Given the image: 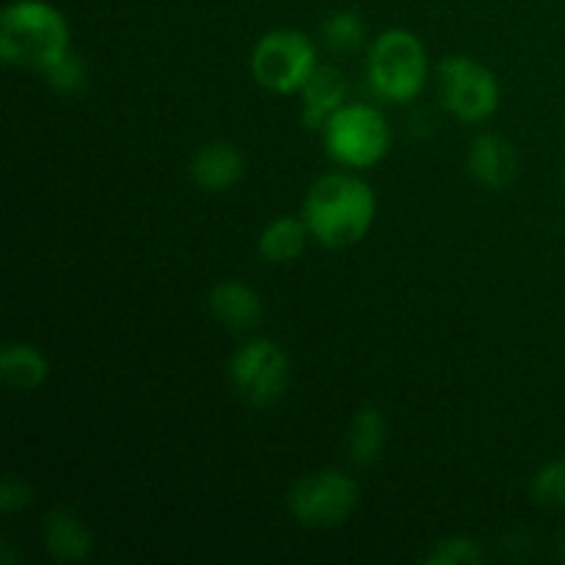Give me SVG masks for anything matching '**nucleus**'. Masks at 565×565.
Segmentation results:
<instances>
[{
	"mask_svg": "<svg viewBox=\"0 0 565 565\" xmlns=\"http://www.w3.org/2000/svg\"><path fill=\"white\" fill-rule=\"evenodd\" d=\"M379 199L356 171H329L312 182L301 204L312 241L326 248H351L373 230Z\"/></svg>",
	"mask_w": 565,
	"mask_h": 565,
	"instance_id": "f257e3e1",
	"label": "nucleus"
},
{
	"mask_svg": "<svg viewBox=\"0 0 565 565\" xmlns=\"http://www.w3.org/2000/svg\"><path fill=\"white\" fill-rule=\"evenodd\" d=\"M72 50L64 11L47 0H11L0 14V61L14 70L47 72Z\"/></svg>",
	"mask_w": 565,
	"mask_h": 565,
	"instance_id": "f03ea898",
	"label": "nucleus"
},
{
	"mask_svg": "<svg viewBox=\"0 0 565 565\" xmlns=\"http://www.w3.org/2000/svg\"><path fill=\"white\" fill-rule=\"evenodd\" d=\"M430 61L423 39L408 28H386L367 44L370 92L384 103H412L428 83Z\"/></svg>",
	"mask_w": 565,
	"mask_h": 565,
	"instance_id": "7ed1b4c3",
	"label": "nucleus"
},
{
	"mask_svg": "<svg viewBox=\"0 0 565 565\" xmlns=\"http://www.w3.org/2000/svg\"><path fill=\"white\" fill-rule=\"evenodd\" d=\"M326 154L337 166L367 171L384 163L392 149V125L384 110L367 103H345L320 130Z\"/></svg>",
	"mask_w": 565,
	"mask_h": 565,
	"instance_id": "20e7f679",
	"label": "nucleus"
},
{
	"mask_svg": "<svg viewBox=\"0 0 565 565\" xmlns=\"http://www.w3.org/2000/svg\"><path fill=\"white\" fill-rule=\"evenodd\" d=\"M318 64V44L298 28L263 33L248 58L254 81L270 94H298Z\"/></svg>",
	"mask_w": 565,
	"mask_h": 565,
	"instance_id": "39448f33",
	"label": "nucleus"
},
{
	"mask_svg": "<svg viewBox=\"0 0 565 565\" xmlns=\"http://www.w3.org/2000/svg\"><path fill=\"white\" fill-rule=\"evenodd\" d=\"M287 508L301 527H342L359 508V486L342 469H315L290 486Z\"/></svg>",
	"mask_w": 565,
	"mask_h": 565,
	"instance_id": "423d86ee",
	"label": "nucleus"
},
{
	"mask_svg": "<svg viewBox=\"0 0 565 565\" xmlns=\"http://www.w3.org/2000/svg\"><path fill=\"white\" fill-rule=\"evenodd\" d=\"M290 356L268 337L248 340L230 359V381L235 395L254 408H270L290 390Z\"/></svg>",
	"mask_w": 565,
	"mask_h": 565,
	"instance_id": "0eeeda50",
	"label": "nucleus"
},
{
	"mask_svg": "<svg viewBox=\"0 0 565 565\" xmlns=\"http://www.w3.org/2000/svg\"><path fill=\"white\" fill-rule=\"evenodd\" d=\"M439 94L447 114L463 125H480L500 108V81L472 55H447L439 64Z\"/></svg>",
	"mask_w": 565,
	"mask_h": 565,
	"instance_id": "6e6552de",
	"label": "nucleus"
},
{
	"mask_svg": "<svg viewBox=\"0 0 565 565\" xmlns=\"http://www.w3.org/2000/svg\"><path fill=\"white\" fill-rule=\"evenodd\" d=\"M467 171L478 185L489 188V191H502L516 180L519 154L508 138L497 136V132H480L469 143Z\"/></svg>",
	"mask_w": 565,
	"mask_h": 565,
	"instance_id": "1a4fd4ad",
	"label": "nucleus"
},
{
	"mask_svg": "<svg viewBox=\"0 0 565 565\" xmlns=\"http://www.w3.org/2000/svg\"><path fill=\"white\" fill-rule=\"evenodd\" d=\"M193 185L207 193H226L246 174V158L230 141H210L193 152L188 163Z\"/></svg>",
	"mask_w": 565,
	"mask_h": 565,
	"instance_id": "9d476101",
	"label": "nucleus"
},
{
	"mask_svg": "<svg viewBox=\"0 0 565 565\" xmlns=\"http://www.w3.org/2000/svg\"><path fill=\"white\" fill-rule=\"evenodd\" d=\"M348 77L340 66L318 64L303 88L298 92L301 97V121L309 130H323L326 121L348 103Z\"/></svg>",
	"mask_w": 565,
	"mask_h": 565,
	"instance_id": "9b49d317",
	"label": "nucleus"
},
{
	"mask_svg": "<svg viewBox=\"0 0 565 565\" xmlns=\"http://www.w3.org/2000/svg\"><path fill=\"white\" fill-rule=\"evenodd\" d=\"M207 309L221 326L232 331H248L263 320V296L241 279H224L210 290Z\"/></svg>",
	"mask_w": 565,
	"mask_h": 565,
	"instance_id": "f8f14e48",
	"label": "nucleus"
},
{
	"mask_svg": "<svg viewBox=\"0 0 565 565\" xmlns=\"http://www.w3.org/2000/svg\"><path fill=\"white\" fill-rule=\"evenodd\" d=\"M44 546L58 563H81L92 555L94 535L81 516L70 508H55L47 513L42 527Z\"/></svg>",
	"mask_w": 565,
	"mask_h": 565,
	"instance_id": "ddd939ff",
	"label": "nucleus"
},
{
	"mask_svg": "<svg viewBox=\"0 0 565 565\" xmlns=\"http://www.w3.org/2000/svg\"><path fill=\"white\" fill-rule=\"evenodd\" d=\"M312 232H309L303 215H279L268 221L257 237V252L265 263L287 265L296 263L307 252Z\"/></svg>",
	"mask_w": 565,
	"mask_h": 565,
	"instance_id": "4468645a",
	"label": "nucleus"
},
{
	"mask_svg": "<svg viewBox=\"0 0 565 565\" xmlns=\"http://www.w3.org/2000/svg\"><path fill=\"white\" fill-rule=\"evenodd\" d=\"M390 439V423L384 412L375 406H364L353 414L345 434V456L353 467H373L384 452Z\"/></svg>",
	"mask_w": 565,
	"mask_h": 565,
	"instance_id": "2eb2a0df",
	"label": "nucleus"
},
{
	"mask_svg": "<svg viewBox=\"0 0 565 565\" xmlns=\"http://www.w3.org/2000/svg\"><path fill=\"white\" fill-rule=\"evenodd\" d=\"M0 379L14 392H36L50 379V359L28 342H9L0 351Z\"/></svg>",
	"mask_w": 565,
	"mask_h": 565,
	"instance_id": "dca6fc26",
	"label": "nucleus"
},
{
	"mask_svg": "<svg viewBox=\"0 0 565 565\" xmlns=\"http://www.w3.org/2000/svg\"><path fill=\"white\" fill-rule=\"evenodd\" d=\"M320 42L334 55L356 53L367 44V22L353 9L331 11L320 25Z\"/></svg>",
	"mask_w": 565,
	"mask_h": 565,
	"instance_id": "f3484780",
	"label": "nucleus"
},
{
	"mask_svg": "<svg viewBox=\"0 0 565 565\" xmlns=\"http://www.w3.org/2000/svg\"><path fill=\"white\" fill-rule=\"evenodd\" d=\"M530 497L535 505L550 508V511H563L565 508V458H552L530 483Z\"/></svg>",
	"mask_w": 565,
	"mask_h": 565,
	"instance_id": "a211bd4d",
	"label": "nucleus"
},
{
	"mask_svg": "<svg viewBox=\"0 0 565 565\" xmlns=\"http://www.w3.org/2000/svg\"><path fill=\"white\" fill-rule=\"evenodd\" d=\"M42 75L53 92L66 94V97H70V94H81L83 88L88 86V66L86 61L81 58V53H75V50L61 55L47 72H42Z\"/></svg>",
	"mask_w": 565,
	"mask_h": 565,
	"instance_id": "6ab92c4d",
	"label": "nucleus"
},
{
	"mask_svg": "<svg viewBox=\"0 0 565 565\" xmlns=\"http://www.w3.org/2000/svg\"><path fill=\"white\" fill-rule=\"evenodd\" d=\"M483 561V550L469 535H450V539L439 541L425 557L428 565H478Z\"/></svg>",
	"mask_w": 565,
	"mask_h": 565,
	"instance_id": "aec40b11",
	"label": "nucleus"
},
{
	"mask_svg": "<svg viewBox=\"0 0 565 565\" xmlns=\"http://www.w3.org/2000/svg\"><path fill=\"white\" fill-rule=\"evenodd\" d=\"M33 500H36V494H33V489L28 480L6 478L3 486H0V511H3L6 516L28 511V508L33 505Z\"/></svg>",
	"mask_w": 565,
	"mask_h": 565,
	"instance_id": "412c9836",
	"label": "nucleus"
},
{
	"mask_svg": "<svg viewBox=\"0 0 565 565\" xmlns=\"http://www.w3.org/2000/svg\"><path fill=\"white\" fill-rule=\"evenodd\" d=\"M561 557H563V563H565V530H563V535H561Z\"/></svg>",
	"mask_w": 565,
	"mask_h": 565,
	"instance_id": "4be33fe9",
	"label": "nucleus"
},
{
	"mask_svg": "<svg viewBox=\"0 0 565 565\" xmlns=\"http://www.w3.org/2000/svg\"><path fill=\"white\" fill-rule=\"evenodd\" d=\"M563 188H565V169H563Z\"/></svg>",
	"mask_w": 565,
	"mask_h": 565,
	"instance_id": "5701e85b",
	"label": "nucleus"
}]
</instances>
